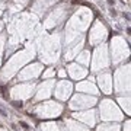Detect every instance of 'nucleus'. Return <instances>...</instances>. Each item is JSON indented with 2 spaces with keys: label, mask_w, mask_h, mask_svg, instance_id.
<instances>
[{
  "label": "nucleus",
  "mask_w": 131,
  "mask_h": 131,
  "mask_svg": "<svg viewBox=\"0 0 131 131\" xmlns=\"http://www.w3.org/2000/svg\"><path fill=\"white\" fill-rule=\"evenodd\" d=\"M92 34H93V35H90V42H92V44L103 41L105 37H106V31H105V28L101 26V25H96L93 28V31H92Z\"/></svg>",
  "instance_id": "obj_1"
},
{
  "label": "nucleus",
  "mask_w": 131,
  "mask_h": 131,
  "mask_svg": "<svg viewBox=\"0 0 131 131\" xmlns=\"http://www.w3.org/2000/svg\"><path fill=\"white\" fill-rule=\"evenodd\" d=\"M88 57H89V52L84 51L83 54H82V56L79 57V58H80V61H83V63H88Z\"/></svg>",
  "instance_id": "obj_2"
}]
</instances>
